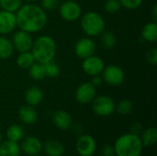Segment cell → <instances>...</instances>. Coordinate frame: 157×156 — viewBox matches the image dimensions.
<instances>
[{"label":"cell","mask_w":157,"mask_h":156,"mask_svg":"<svg viewBox=\"0 0 157 156\" xmlns=\"http://www.w3.org/2000/svg\"><path fill=\"white\" fill-rule=\"evenodd\" d=\"M115 109H117L118 113H120L121 115H129L133 110V104L131 100L123 99L118 103Z\"/></svg>","instance_id":"cell-29"},{"label":"cell","mask_w":157,"mask_h":156,"mask_svg":"<svg viewBox=\"0 0 157 156\" xmlns=\"http://www.w3.org/2000/svg\"><path fill=\"white\" fill-rule=\"evenodd\" d=\"M18 117H19V120L24 124L29 125V124H33L37 120L38 115L33 107L27 105V106H23L19 108Z\"/></svg>","instance_id":"cell-17"},{"label":"cell","mask_w":157,"mask_h":156,"mask_svg":"<svg viewBox=\"0 0 157 156\" xmlns=\"http://www.w3.org/2000/svg\"><path fill=\"white\" fill-rule=\"evenodd\" d=\"M146 60L149 63L155 65L157 63V49L154 48L150 50L146 54Z\"/></svg>","instance_id":"cell-33"},{"label":"cell","mask_w":157,"mask_h":156,"mask_svg":"<svg viewBox=\"0 0 157 156\" xmlns=\"http://www.w3.org/2000/svg\"><path fill=\"white\" fill-rule=\"evenodd\" d=\"M14 46L12 41L5 37L4 35L0 37V59L6 60L13 55Z\"/></svg>","instance_id":"cell-21"},{"label":"cell","mask_w":157,"mask_h":156,"mask_svg":"<svg viewBox=\"0 0 157 156\" xmlns=\"http://www.w3.org/2000/svg\"><path fill=\"white\" fill-rule=\"evenodd\" d=\"M102 156H115V151L114 148L109 145V144H106L103 148H102Z\"/></svg>","instance_id":"cell-34"},{"label":"cell","mask_w":157,"mask_h":156,"mask_svg":"<svg viewBox=\"0 0 157 156\" xmlns=\"http://www.w3.org/2000/svg\"><path fill=\"white\" fill-rule=\"evenodd\" d=\"M81 28L87 37H98L106 29L104 17L96 11H88L81 17Z\"/></svg>","instance_id":"cell-4"},{"label":"cell","mask_w":157,"mask_h":156,"mask_svg":"<svg viewBox=\"0 0 157 156\" xmlns=\"http://www.w3.org/2000/svg\"><path fill=\"white\" fill-rule=\"evenodd\" d=\"M142 38L148 42H155L157 40V24L156 22H149L144 25L142 30Z\"/></svg>","instance_id":"cell-20"},{"label":"cell","mask_w":157,"mask_h":156,"mask_svg":"<svg viewBox=\"0 0 157 156\" xmlns=\"http://www.w3.org/2000/svg\"><path fill=\"white\" fill-rule=\"evenodd\" d=\"M152 17L154 18V21L156 22L157 21V5H155L152 10Z\"/></svg>","instance_id":"cell-37"},{"label":"cell","mask_w":157,"mask_h":156,"mask_svg":"<svg viewBox=\"0 0 157 156\" xmlns=\"http://www.w3.org/2000/svg\"><path fill=\"white\" fill-rule=\"evenodd\" d=\"M52 120L54 125L62 131H66L72 126V118L70 114L65 110L56 111L53 115Z\"/></svg>","instance_id":"cell-15"},{"label":"cell","mask_w":157,"mask_h":156,"mask_svg":"<svg viewBox=\"0 0 157 156\" xmlns=\"http://www.w3.org/2000/svg\"><path fill=\"white\" fill-rule=\"evenodd\" d=\"M143 146H151L157 142V130L155 127H150L142 132L141 138Z\"/></svg>","instance_id":"cell-22"},{"label":"cell","mask_w":157,"mask_h":156,"mask_svg":"<svg viewBox=\"0 0 157 156\" xmlns=\"http://www.w3.org/2000/svg\"><path fill=\"white\" fill-rule=\"evenodd\" d=\"M100 42H101V45L104 48H106V49H112L116 45L117 39H116V36H115V34L113 32L105 29L100 34Z\"/></svg>","instance_id":"cell-25"},{"label":"cell","mask_w":157,"mask_h":156,"mask_svg":"<svg viewBox=\"0 0 157 156\" xmlns=\"http://www.w3.org/2000/svg\"><path fill=\"white\" fill-rule=\"evenodd\" d=\"M142 132H143V126H142L141 123L135 122V123H133L132 125V127H131V133L139 136V134L142 133Z\"/></svg>","instance_id":"cell-35"},{"label":"cell","mask_w":157,"mask_h":156,"mask_svg":"<svg viewBox=\"0 0 157 156\" xmlns=\"http://www.w3.org/2000/svg\"><path fill=\"white\" fill-rule=\"evenodd\" d=\"M105 66L106 65L103 59L98 56H96L95 54L84 59L82 63L83 71L89 76L101 74Z\"/></svg>","instance_id":"cell-9"},{"label":"cell","mask_w":157,"mask_h":156,"mask_svg":"<svg viewBox=\"0 0 157 156\" xmlns=\"http://www.w3.org/2000/svg\"><path fill=\"white\" fill-rule=\"evenodd\" d=\"M1 142H2V135H1V132H0V143H1Z\"/></svg>","instance_id":"cell-39"},{"label":"cell","mask_w":157,"mask_h":156,"mask_svg":"<svg viewBox=\"0 0 157 156\" xmlns=\"http://www.w3.org/2000/svg\"><path fill=\"white\" fill-rule=\"evenodd\" d=\"M59 14L63 19L73 22L81 17L82 8L75 1L67 0L59 6Z\"/></svg>","instance_id":"cell-7"},{"label":"cell","mask_w":157,"mask_h":156,"mask_svg":"<svg viewBox=\"0 0 157 156\" xmlns=\"http://www.w3.org/2000/svg\"><path fill=\"white\" fill-rule=\"evenodd\" d=\"M103 78L100 74H98V75H94L92 76V81L90 82L95 87H98V86H100L102 84H103Z\"/></svg>","instance_id":"cell-36"},{"label":"cell","mask_w":157,"mask_h":156,"mask_svg":"<svg viewBox=\"0 0 157 156\" xmlns=\"http://www.w3.org/2000/svg\"><path fill=\"white\" fill-rule=\"evenodd\" d=\"M11 41L13 43L15 50H17L18 52H24L30 51L34 40L30 33L19 29L17 32H15Z\"/></svg>","instance_id":"cell-8"},{"label":"cell","mask_w":157,"mask_h":156,"mask_svg":"<svg viewBox=\"0 0 157 156\" xmlns=\"http://www.w3.org/2000/svg\"><path fill=\"white\" fill-rule=\"evenodd\" d=\"M115 102L114 100L105 95H101L98 97H95L92 100V109L93 111L101 117H108L113 114L115 111Z\"/></svg>","instance_id":"cell-5"},{"label":"cell","mask_w":157,"mask_h":156,"mask_svg":"<svg viewBox=\"0 0 157 156\" xmlns=\"http://www.w3.org/2000/svg\"><path fill=\"white\" fill-rule=\"evenodd\" d=\"M42 148L43 146L41 142L34 136L27 137L21 143L22 151L28 155H37L41 152Z\"/></svg>","instance_id":"cell-14"},{"label":"cell","mask_w":157,"mask_h":156,"mask_svg":"<svg viewBox=\"0 0 157 156\" xmlns=\"http://www.w3.org/2000/svg\"><path fill=\"white\" fill-rule=\"evenodd\" d=\"M20 147L16 142L6 141L0 143V156H19Z\"/></svg>","instance_id":"cell-19"},{"label":"cell","mask_w":157,"mask_h":156,"mask_svg":"<svg viewBox=\"0 0 157 156\" xmlns=\"http://www.w3.org/2000/svg\"><path fill=\"white\" fill-rule=\"evenodd\" d=\"M44 151L48 156H62L64 153L63 144L56 140H49L44 143Z\"/></svg>","instance_id":"cell-18"},{"label":"cell","mask_w":157,"mask_h":156,"mask_svg":"<svg viewBox=\"0 0 157 156\" xmlns=\"http://www.w3.org/2000/svg\"><path fill=\"white\" fill-rule=\"evenodd\" d=\"M143 147L138 135L127 133L118 138L113 148L116 156H141Z\"/></svg>","instance_id":"cell-3"},{"label":"cell","mask_w":157,"mask_h":156,"mask_svg":"<svg viewBox=\"0 0 157 156\" xmlns=\"http://www.w3.org/2000/svg\"><path fill=\"white\" fill-rule=\"evenodd\" d=\"M23 0H0V6L2 9L10 11V12H17L18 8L23 5Z\"/></svg>","instance_id":"cell-28"},{"label":"cell","mask_w":157,"mask_h":156,"mask_svg":"<svg viewBox=\"0 0 157 156\" xmlns=\"http://www.w3.org/2000/svg\"><path fill=\"white\" fill-rule=\"evenodd\" d=\"M56 42L51 36L41 35L33 41L30 50L35 62L40 63H46L52 61L56 55Z\"/></svg>","instance_id":"cell-2"},{"label":"cell","mask_w":157,"mask_h":156,"mask_svg":"<svg viewBox=\"0 0 157 156\" xmlns=\"http://www.w3.org/2000/svg\"><path fill=\"white\" fill-rule=\"evenodd\" d=\"M43 65H44V70H45V75H46V77L55 78L61 73V70H60L59 65L53 60L52 61H50V62H48L46 63H43Z\"/></svg>","instance_id":"cell-27"},{"label":"cell","mask_w":157,"mask_h":156,"mask_svg":"<svg viewBox=\"0 0 157 156\" xmlns=\"http://www.w3.org/2000/svg\"><path fill=\"white\" fill-rule=\"evenodd\" d=\"M96 42L90 37L80 39L75 45V53L80 59H86L95 54Z\"/></svg>","instance_id":"cell-10"},{"label":"cell","mask_w":157,"mask_h":156,"mask_svg":"<svg viewBox=\"0 0 157 156\" xmlns=\"http://www.w3.org/2000/svg\"><path fill=\"white\" fill-rule=\"evenodd\" d=\"M17 28L16 13L2 9L0 11V34L7 35Z\"/></svg>","instance_id":"cell-12"},{"label":"cell","mask_w":157,"mask_h":156,"mask_svg":"<svg viewBox=\"0 0 157 156\" xmlns=\"http://www.w3.org/2000/svg\"><path fill=\"white\" fill-rule=\"evenodd\" d=\"M17 27L29 33H37L43 29L47 24L46 11L34 3L22 5L16 12Z\"/></svg>","instance_id":"cell-1"},{"label":"cell","mask_w":157,"mask_h":156,"mask_svg":"<svg viewBox=\"0 0 157 156\" xmlns=\"http://www.w3.org/2000/svg\"><path fill=\"white\" fill-rule=\"evenodd\" d=\"M40 6L45 11L54 10L59 6V0H40Z\"/></svg>","instance_id":"cell-32"},{"label":"cell","mask_w":157,"mask_h":156,"mask_svg":"<svg viewBox=\"0 0 157 156\" xmlns=\"http://www.w3.org/2000/svg\"><path fill=\"white\" fill-rule=\"evenodd\" d=\"M43 99V92L41 89L36 86H30L25 94V100L28 105L31 107L38 106L41 103Z\"/></svg>","instance_id":"cell-16"},{"label":"cell","mask_w":157,"mask_h":156,"mask_svg":"<svg viewBox=\"0 0 157 156\" xmlns=\"http://www.w3.org/2000/svg\"><path fill=\"white\" fill-rule=\"evenodd\" d=\"M34 156H36V155H34Z\"/></svg>","instance_id":"cell-41"},{"label":"cell","mask_w":157,"mask_h":156,"mask_svg":"<svg viewBox=\"0 0 157 156\" xmlns=\"http://www.w3.org/2000/svg\"><path fill=\"white\" fill-rule=\"evenodd\" d=\"M76 151L81 156H91L96 151V142L90 135H82L76 142Z\"/></svg>","instance_id":"cell-13"},{"label":"cell","mask_w":157,"mask_h":156,"mask_svg":"<svg viewBox=\"0 0 157 156\" xmlns=\"http://www.w3.org/2000/svg\"><path fill=\"white\" fill-rule=\"evenodd\" d=\"M103 81L111 86H121L125 79V74L123 70L116 64H109L105 66L104 70L101 73Z\"/></svg>","instance_id":"cell-6"},{"label":"cell","mask_w":157,"mask_h":156,"mask_svg":"<svg viewBox=\"0 0 157 156\" xmlns=\"http://www.w3.org/2000/svg\"><path fill=\"white\" fill-rule=\"evenodd\" d=\"M144 0H120L121 6H123L126 9L133 10L141 6Z\"/></svg>","instance_id":"cell-31"},{"label":"cell","mask_w":157,"mask_h":156,"mask_svg":"<svg viewBox=\"0 0 157 156\" xmlns=\"http://www.w3.org/2000/svg\"><path fill=\"white\" fill-rule=\"evenodd\" d=\"M28 3H34V2H36V1H38V0H26Z\"/></svg>","instance_id":"cell-38"},{"label":"cell","mask_w":157,"mask_h":156,"mask_svg":"<svg viewBox=\"0 0 157 156\" xmlns=\"http://www.w3.org/2000/svg\"><path fill=\"white\" fill-rule=\"evenodd\" d=\"M24 135V131L21 126L17 125V124H13L10 127H8L7 131H6V137L9 141L12 142H16L17 143L18 141H20L22 139Z\"/></svg>","instance_id":"cell-26"},{"label":"cell","mask_w":157,"mask_h":156,"mask_svg":"<svg viewBox=\"0 0 157 156\" xmlns=\"http://www.w3.org/2000/svg\"><path fill=\"white\" fill-rule=\"evenodd\" d=\"M96 94V87L90 82H85L75 90V98L81 104H88L95 98Z\"/></svg>","instance_id":"cell-11"},{"label":"cell","mask_w":157,"mask_h":156,"mask_svg":"<svg viewBox=\"0 0 157 156\" xmlns=\"http://www.w3.org/2000/svg\"><path fill=\"white\" fill-rule=\"evenodd\" d=\"M104 8L108 13L114 14L121 8V5L120 0H107L104 4Z\"/></svg>","instance_id":"cell-30"},{"label":"cell","mask_w":157,"mask_h":156,"mask_svg":"<svg viewBox=\"0 0 157 156\" xmlns=\"http://www.w3.org/2000/svg\"><path fill=\"white\" fill-rule=\"evenodd\" d=\"M35 63L34 57L31 51H24L19 52L17 58V64L19 68L24 70H29V67Z\"/></svg>","instance_id":"cell-23"},{"label":"cell","mask_w":157,"mask_h":156,"mask_svg":"<svg viewBox=\"0 0 157 156\" xmlns=\"http://www.w3.org/2000/svg\"><path fill=\"white\" fill-rule=\"evenodd\" d=\"M2 10V7H1V6H0V11Z\"/></svg>","instance_id":"cell-40"},{"label":"cell","mask_w":157,"mask_h":156,"mask_svg":"<svg viewBox=\"0 0 157 156\" xmlns=\"http://www.w3.org/2000/svg\"><path fill=\"white\" fill-rule=\"evenodd\" d=\"M29 76L36 80V81H40L42 80L46 77L45 75V70H44V65L43 63H40L35 62L29 69Z\"/></svg>","instance_id":"cell-24"}]
</instances>
